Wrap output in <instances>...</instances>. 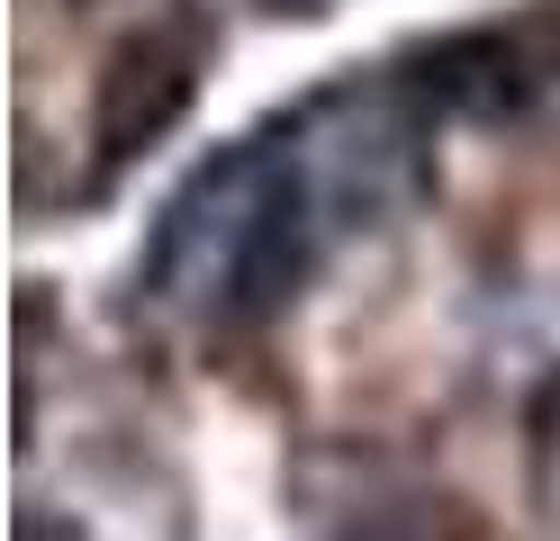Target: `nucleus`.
Wrapping results in <instances>:
<instances>
[{"mask_svg":"<svg viewBox=\"0 0 560 541\" xmlns=\"http://www.w3.org/2000/svg\"><path fill=\"white\" fill-rule=\"evenodd\" d=\"M326 216L335 208L317 190V172H307L299 136L290 144L235 136L163 199L145 262H136V289H154V307H182L208 325H262L317 271Z\"/></svg>","mask_w":560,"mask_h":541,"instance_id":"1","label":"nucleus"},{"mask_svg":"<svg viewBox=\"0 0 560 541\" xmlns=\"http://www.w3.org/2000/svg\"><path fill=\"white\" fill-rule=\"evenodd\" d=\"M199 72H208V36L199 27L163 19V27L118 36L109 63H100V82H91V144H100V163L154 154V144L199 108Z\"/></svg>","mask_w":560,"mask_h":541,"instance_id":"2","label":"nucleus"},{"mask_svg":"<svg viewBox=\"0 0 560 541\" xmlns=\"http://www.w3.org/2000/svg\"><path fill=\"white\" fill-rule=\"evenodd\" d=\"M398 82L416 108H443V118H506V108L534 99L542 63L524 46V27H452L407 55Z\"/></svg>","mask_w":560,"mask_h":541,"instance_id":"3","label":"nucleus"},{"mask_svg":"<svg viewBox=\"0 0 560 541\" xmlns=\"http://www.w3.org/2000/svg\"><path fill=\"white\" fill-rule=\"evenodd\" d=\"M326 541H479V524H470V505L443 496V487H380Z\"/></svg>","mask_w":560,"mask_h":541,"instance_id":"4","label":"nucleus"},{"mask_svg":"<svg viewBox=\"0 0 560 541\" xmlns=\"http://www.w3.org/2000/svg\"><path fill=\"white\" fill-rule=\"evenodd\" d=\"M524 46H534V63H542V72H560V0H542V10L524 19Z\"/></svg>","mask_w":560,"mask_h":541,"instance_id":"5","label":"nucleus"},{"mask_svg":"<svg viewBox=\"0 0 560 541\" xmlns=\"http://www.w3.org/2000/svg\"><path fill=\"white\" fill-rule=\"evenodd\" d=\"M19 541H82V524L55 515V505H19Z\"/></svg>","mask_w":560,"mask_h":541,"instance_id":"6","label":"nucleus"}]
</instances>
